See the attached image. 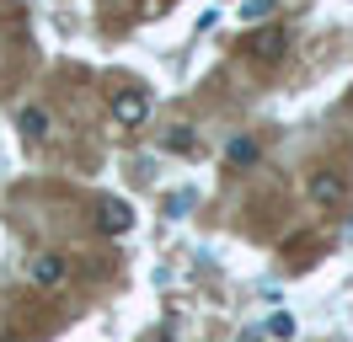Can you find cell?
Listing matches in <instances>:
<instances>
[{"instance_id": "8", "label": "cell", "mask_w": 353, "mask_h": 342, "mask_svg": "<svg viewBox=\"0 0 353 342\" xmlns=\"http://www.w3.org/2000/svg\"><path fill=\"white\" fill-rule=\"evenodd\" d=\"M268 337H279V342H289V337H294V316H284V310H279V316L268 321Z\"/></svg>"}, {"instance_id": "11", "label": "cell", "mask_w": 353, "mask_h": 342, "mask_svg": "<svg viewBox=\"0 0 353 342\" xmlns=\"http://www.w3.org/2000/svg\"><path fill=\"white\" fill-rule=\"evenodd\" d=\"M348 107H353V91H348Z\"/></svg>"}, {"instance_id": "9", "label": "cell", "mask_w": 353, "mask_h": 342, "mask_svg": "<svg viewBox=\"0 0 353 342\" xmlns=\"http://www.w3.org/2000/svg\"><path fill=\"white\" fill-rule=\"evenodd\" d=\"M225 155H230L236 166H252V161H257V150H252V139H236V145L225 150Z\"/></svg>"}, {"instance_id": "2", "label": "cell", "mask_w": 353, "mask_h": 342, "mask_svg": "<svg viewBox=\"0 0 353 342\" xmlns=\"http://www.w3.org/2000/svg\"><path fill=\"white\" fill-rule=\"evenodd\" d=\"M343 198H348L343 171H310V203H316V209H337Z\"/></svg>"}, {"instance_id": "4", "label": "cell", "mask_w": 353, "mask_h": 342, "mask_svg": "<svg viewBox=\"0 0 353 342\" xmlns=\"http://www.w3.org/2000/svg\"><path fill=\"white\" fill-rule=\"evenodd\" d=\"M102 225H108L112 235H123L134 225V214H129V203L123 198H102Z\"/></svg>"}, {"instance_id": "6", "label": "cell", "mask_w": 353, "mask_h": 342, "mask_svg": "<svg viewBox=\"0 0 353 342\" xmlns=\"http://www.w3.org/2000/svg\"><path fill=\"white\" fill-rule=\"evenodd\" d=\"M22 134L27 139H43L48 134V112L43 107H22Z\"/></svg>"}, {"instance_id": "1", "label": "cell", "mask_w": 353, "mask_h": 342, "mask_svg": "<svg viewBox=\"0 0 353 342\" xmlns=\"http://www.w3.org/2000/svg\"><path fill=\"white\" fill-rule=\"evenodd\" d=\"M112 118L123 128H139L150 118V91H139V86H123V91H112Z\"/></svg>"}, {"instance_id": "10", "label": "cell", "mask_w": 353, "mask_h": 342, "mask_svg": "<svg viewBox=\"0 0 353 342\" xmlns=\"http://www.w3.org/2000/svg\"><path fill=\"white\" fill-rule=\"evenodd\" d=\"M241 17H246V21H263V17H273V0H241Z\"/></svg>"}, {"instance_id": "3", "label": "cell", "mask_w": 353, "mask_h": 342, "mask_svg": "<svg viewBox=\"0 0 353 342\" xmlns=\"http://www.w3.org/2000/svg\"><path fill=\"white\" fill-rule=\"evenodd\" d=\"M65 273H70L65 256H32V283H38V289H54V283H65Z\"/></svg>"}, {"instance_id": "12", "label": "cell", "mask_w": 353, "mask_h": 342, "mask_svg": "<svg viewBox=\"0 0 353 342\" xmlns=\"http://www.w3.org/2000/svg\"><path fill=\"white\" fill-rule=\"evenodd\" d=\"M161 342H172V337H161Z\"/></svg>"}, {"instance_id": "5", "label": "cell", "mask_w": 353, "mask_h": 342, "mask_svg": "<svg viewBox=\"0 0 353 342\" xmlns=\"http://www.w3.org/2000/svg\"><path fill=\"white\" fill-rule=\"evenodd\" d=\"M279 54H284V38H279V32H268V38H252V59H257V64H273Z\"/></svg>"}, {"instance_id": "7", "label": "cell", "mask_w": 353, "mask_h": 342, "mask_svg": "<svg viewBox=\"0 0 353 342\" xmlns=\"http://www.w3.org/2000/svg\"><path fill=\"white\" fill-rule=\"evenodd\" d=\"M166 150H182V155H193V150H199V134H193V128H172V134H166Z\"/></svg>"}]
</instances>
